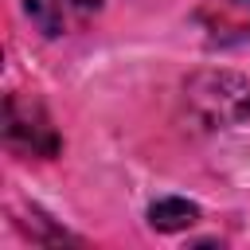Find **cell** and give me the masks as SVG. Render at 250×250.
Here are the masks:
<instances>
[{"label": "cell", "instance_id": "cell-4", "mask_svg": "<svg viewBox=\"0 0 250 250\" xmlns=\"http://www.w3.org/2000/svg\"><path fill=\"white\" fill-rule=\"evenodd\" d=\"M199 219V211H195V203H188V199H156L152 207H148V223L156 227V230H184V227H191Z\"/></svg>", "mask_w": 250, "mask_h": 250}, {"label": "cell", "instance_id": "cell-1", "mask_svg": "<svg viewBox=\"0 0 250 250\" xmlns=\"http://www.w3.org/2000/svg\"><path fill=\"white\" fill-rule=\"evenodd\" d=\"M188 102L215 129H238L250 121V82L230 70H203L188 82Z\"/></svg>", "mask_w": 250, "mask_h": 250}, {"label": "cell", "instance_id": "cell-2", "mask_svg": "<svg viewBox=\"0 0 250 250\" xmlns=\"http://www.w3.org/2000/svg\"><path fill=\"white\" fill-rule=\"evenodd\" d=\"M4 137H8L12 148L35 152V156H51L59 148V137H55L51 121L43 117V109L35 102H23V98H8V105H4Z\"/></svg>", "mask_w": 250, "mask_h": 250}, {"label": "cell", "instance_id": "cell-5", "mask_svg": "<svg viewBox=\"0 0 250 250\" xmlns=\"http://www.w3.org/2000/svg\"><path fill=\"white\" fill-rule=\"evenodd\" d=\"M234 4H242V8H250V0H234Z\"/></svg>", "mask_w": 250, "mask_h": 250}, {"label": "cell", "instance_id": "cell-3", "mask_svg": "<svg viewBox=\"0 0 250 250\" xmlns=\"http://www.w3.org/2000/svg\"><path fill=\"white\" fill-rule=\"evenodd\" d=\"M98 4L102 0H23L31 23L43 35H66V31L82 27L98 12Z\"/></svg>", "mask_w": 250, "mask_h": 250}]
</instances>
